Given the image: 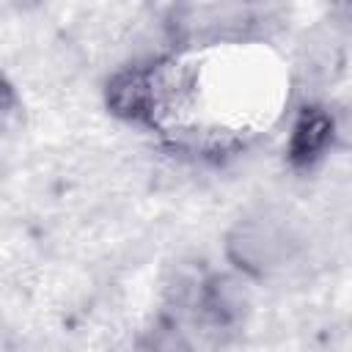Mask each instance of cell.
<instances>
[{
	"mask_svg": "<svg viewBox=\"0 0 352 352\" xmlns=\"http://www.w3.org/2000/svg\"><path fill=\"white\" fill-rule=\"evenodd\" d=\"M154 88H157L154 72H140V69L121 72L107 85V104L121 118H135V121L151 118L157 104Z\"/></svg>",
	"mask_w": 352,
	"mask_h": 352,
	"instance_id": "cell-1",
	"label": "cell"
},
{
	"mask_svg": "<svg viewBox=\"0 0 352 352\" xmlns=\"http://www.w3.org/2000/svg\"><path fill=\"white\" fill-rule=\"evenodd\" d=\"M333 140V118L330 113L319 110V107H305L300 110L294 126H292V138H289V162L294 168H308L314 165L324 148Z\"/></svg>",
	"mask_w": 352,
	"mask_h": 352,
	"instance_id": "cell-2",
	"label": "cell"
},
{
	"mask_svg": "<svg viewBox=\"0 0 352 352\" xmlns=\"http://www.w3.org/2000/svg\"><path fill=\"white\" fill-rule=\"evenodd\" d=\"M19 3H36V0H19Z\"/></svg>",
	"mask_w": 352,
	"mask_h": 352,
	"instance_id": "cell-3",
	"label": "cell"
}]
</instances>
